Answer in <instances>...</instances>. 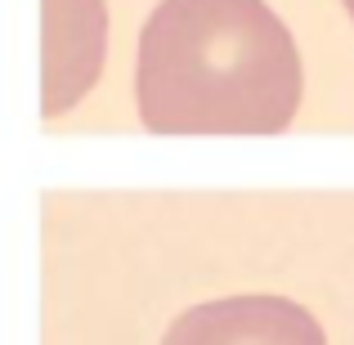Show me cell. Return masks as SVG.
<instances>
[{"label":"cell","mask_w":354,"mask_h":345,"mask_svg":"<svg viewBox=\"0 0 354 345\" xmlns=\"http://www.w3.org/2000/svg\"><path fill=\"white\" fill-rule=\"evenodd\" d=\"M108 54L104 0H41V113L59 117L90 95Z\"/></svg>","instance_id":"obj_2"},{"label":"cell","mask_w":354,"mask_h":345,"mask_svg":"<svg viewBox=\"0 0 354 345\" xmlns=\"http://www.w3.org/2000/svg\"><path fill=\"white\" fill-rule=\"evenodd\" d=\"M341 5H346V9H350V18H354V0H341Z\"/></svg>","instance_id":"obj_4"},{"label":"cell","mask_w":354,"mask_h":345,"mask_svg":"<svg viewBox=\"0 0 354 345\" xmlns=\"http://www.w3.org/2000/svg\"><path fill=\"white\" fill-rule=\"evenodd\" d=\"M301 54L265 0H162L139 36L135 104L153 135H278Z\"/></svg>","instance_id":"obj_1"},{"label":"cell","mask_w":354,"mask_h":345,"mask_svg":"<svg viewBox=\"0 0 354 345\" xmlns=\"http://www.w3.org/2000/svg\"><path fill=\"white\" fill-rule=\"evenodd\" d=\"M162 345H328V337L287 296H225L184 310Z\"/></svg>","instance_id":"obj_3"}]
</instances>
